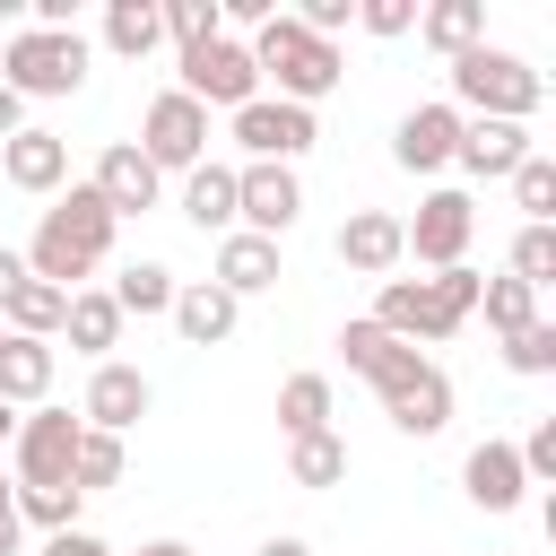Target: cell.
Returning <instances> with one entry per match:
<instances>
[{
    "instance_id": "6da1fadb",
    "label": "cell",
    "mask_w": 556,
    "mask_h": 556,
    "mask_svg": "<svg viewBox=\"0 0 556 556\" xmlns=\"http://www.w3.org/2000/svg\"><path fill=\"white\" fill-rule=\"evenodd\" d=\"M113 208L87 191V182H70V191H52V208L35 217V235H26V278H43V287H61V295H78L96 269H104V252H113Z\"/></svg>"
},
{
    "instance_id": "7a4b0ae2",
    "label": "cell",
    "mask_w": 556,
    "mask_h": 556,
    "mask_svg": "<svg viewBox=\"0 0 556 556\" xmlns=\"http://www.w3.org/2000/svg\"><path fill=\"white\" fill-rule=\"evenodd\" d=\"M539 104H547V78H539L521 52L478 43V52L452 61V113H460V122H530Z\"/></svg>"
},
{
    "instance_id": "3957f363",
    "label": "cell",
    "mask_w": 556,
    "mask_h": 556,
    "mask_svg": "<svg viewBox=\"0 0 556 556\" xmlns=\"http://www.w3.org/2000/svg\"><path fill=\"white\" fill-rule=\"evenodd\" d=\"M252 70H261V78H278V104H304V113L348 78L339 43L304 35V26H295V9H278L269 26H252Z\"/></svg>"
},
{
    "instance_id": "277c9868",
    "label": "cell",
    "mask_w": 556,
    "mask_h": 556,
    "mask_svg": "<svg viewBox=\"0 0 556 556\" xmlns=\"http://www.w3.org/2000/svg\"><path fill=\"white\" fill-rule=\"evenodd\" d=\"M0 87L9 96H78L87 87V43H78V26H17L9 43H0Z\"/></svg>"
},
{
    "instance_id": "5b68a950",
    "label": "cell",
    "mask_w": 556,
    "mask_h": 556,
    "mask_svg": "<svg viewBox=\"0 0 556 556\" xmlns=\"http://www.w3.org/2000/svg\"><path fill=\"white\" fill-rule=\"evenodd\" d=\"M182 96L208 113V104H226V113H243L252 96H261V70H252V43L243 35H208V43H191L182 52Z\"/></svg>"
},
{
    "instance_id": "8992f818",
    "label": "cell",
    "mask_w": 556,
    "mask_h": 556,
    "mask_svg": "<svg viewBox=\"0 0 556 556\" xmlns=\"http://www.w3.org/2000/svg\"><path fill=\"white\" fill-rule=\"evenodd\" d=\"M156 174H191V165H208V113L182 96V87H165L148 113H139V139H130Z\"/></svg>"
},
{
    "instance_id": "52a82bcc",
    "label": "cell",
    "mask_w": 556,
    "mask_h": 556,
    "mask_svg": "<svg viewBox=\"0 0 556 556\" xmlns=\"http://www.w3.org/2000/svg\"><path fill=\"white\" fill-rule=\"evenodd\" d=\"M469 235H478V200L469 191H426L417 217H400V243L417 269H460L469 261Z\"/></svg>"
},
{
    "instance_id": "ba28073f",
    "label": "cell",
    "mask_w": 556,
    "mask_h": 556,
    "mask_svg": "<svg viewBox=\"0 0 556 556\" xmlns=\"http://www.w3.org/2000/svg\"><path fill=\"white\" fill-rule=\"evenodd\" d=\"M78 434H87V426H78L70 408H26L17 434H9V469H17V486H70Z\"/></svg>"
},
{
    "instance_id": "9c48e42d",
    "label": "cell",
    "mask_w": 556,
    "mask_h": 556,
    "mask_svg": "<svg viewBox=\"0 0 556 556\" xmlns=\"http://www.w3.org/2000/svg\"><path fill=\"white\" fill-rule=\"evenodd\" d=\"M313 139H321V122H313L304 104L252 96V104L235 113V148H243V165H295V156H304Z\"/></svg>"
},
{
    "instance_id": "30bf717a",
    "label": "cell",
    "mask_w": 556,
    "mask_h": 556,
    "mask_svg": "<svg viewBox=\"0 0 556 556\" xmlns=\"http://www.w3.org/2000/svg\"><path fill=\"white\" fill-rule=\"evenodd\" d=\"M382 417H391L400 434H417V443L443 434V426H452V374H443L434 356H408V365L382 382Z\"/></svg>"
},
{
    "instance_id": "8fae6325",
    "label": "cell",
    "mask_w": 556,
    "mask_h": 556,
    "mask_svg": "<svg viewBox=\"0 0 556 556\" xmlns=\"http://www.w3.org/2000/svg\"><path fill=\"white\" fill-rule=\"evenodd\" d=\"M304 217V182H295V165H235V226L243 235H287Z\"/></svg>"
},
{
    "instance_id": "7c38bea8",
    "label": "cell",
    "mask_w": 556,
    "mask_h": 556,
    "mask_svg": "<svg viewBox=\"0 0 556 556\" xmlns=\"http://www.w3.org/2000/svg\"><path fill=\"white\" fill-rule=\"evenodd\" d=\"M365 321H374V330H391V339H400V348H417V356L452 339V321H443V304H434V287H426V278H382Z\"/></svg>"
},
{
    "instance_id": "4fadbf2b",
    "label": "cell",
    "mask_w": 556,
    "mask_h": 556,
    "mask_svg": "<svg viewBox=\"0 0 556 556\" xmlns=\"http://www.w3.org/2000/svg\"><path fill=\"white\" fill-rule=\"evenodd\" d=\"M148 374L139 365H122V356H104L96 374H87V391H78V426H96V434H130L139 417H148Z\"/></svg>"
},
{
    "instance_id": "5bb4252c",
    "label": "cell",
    "mask_w": 556,
    "mask_h": 556,
    "mask_svg": "<svg viewBox=\"0 0 556 556\" xmlns=\"http://www.w3.org/2000/svg\"><path fill=\"white\" fill-rule=\"evenodd\" d=\"M452 148H460V113L452 104H408L400 130H391V165L400 174H443Z\"/></svg>"
},
{
    "instance_id": "9a60e30c",
    "label": "cell",
    "mask_w": 556,
    "mask_h": 556,
    "mask_svg": "<svg viewBox=\"0 0 556 556\" xmlns=\"http://www.w3.org/2000/svg\"><path fill=\"white\" fill-rule=\"evenodd\" d=\"M0 174H9V191H26V200H52V191L70 182V139L26 122L17 139H0Z\"/></svg>"
},
{
    "instance_id": "2e32d148",
    "label": "cell",
    "mask_w": 556,
    "mask_h": 556,
    "mask_svg": "<svg viewBox=\"0 0 556 556\" xmlns=\"http://www.w3.org/2000/svg\"><path fill=\"white\" fill-rule=\"evenodd\" d=\"M87 191L113 208V217H139V208H156V191H165V174L130 148V139H113L104 156H96V174H87Z\"/></svg>"
},
{
    "instance_id": "e0dca14e",
    "label": "cell",
    "mask_w": 556,
    "mask_h": 556,
    "mask_svg": "<svg viewBox=\"0 0 556 556\" xmlns=\"http://www.w3.org/2000/svg\"><path fill=\"white\" fill-rule=\"evenodd\" d=\"M521 156H530V122H460V148H452L460 174H478V182H513Z\"/></svg>"
},
{
    "instance_id": "ac0fdd59",
    "label": "cell",
    "mask_w": 556,
    "mask_h": 556,
    "mask_svg": "<svg viewBox=\"0 0 556 556\" xmlns=\"http://www.w3.org/2000/svg\"><path fill=\"white\" fill-rule=\"evenodd\" d=\"M339 261H348L356 278H391V269L408 261V243H400V217H391V208H356V217L339 226Z\"/></svg>"
},
{
    "instance_id": "d6986e66",
    "label": "cell",
    "mask_w": 556,
    "mask_h": 556,
    "mask_svg": "<svg viewBox=\"0 0 556 556\" xmlns=\"http://www.w3.org/2000/svg\"><path fill=\"white\" fill-rule=\"evenodd\" d=\"M165 321L182 330V348H217V339H235L243 304H235L226 287H208V278H182V287H174V313H165Z\"/></svg>"
},
{
    "instance_id": "ffe728a7",
    "label": "cell",
    "mask_w": 556,
    "mask_h": 556,
    "mask_svg": "<svg viewBox=\"0 0 556 556\" xmlns=\"http://www.w3.org/2000/svg\"><path fill=\"white\" fill-rule=\"evenodd\" d=\"M521 486H530V478H521V452H513V443H495V434L460 460V495H469L478 513H513V504H521Z\"/></svg>"
},
{
    "instance_id": "44dd1931",
    "label": "cell",
    "mask_w": 556,
    "mask_h": 556,
    "mask_svg": "<svg viewBox=\"0 0 556 556\" xmlns=\"http://www.w3.org/2000/svg\"><path fill=\"white\" fill-rule=\"evenodd\" d=\"M52 365H61L52 339H17V330H0V408H43Z\"/></svg>"
},
{
    "instance_id": "7402d4cb",
    "label": "cell",
    "mask_w": 556,
    "mask_h": 556,
    "mask_svg": "<svg viewBox=\"0 0 556 556\" xmlns=\"http://www.w3.org/2000/svg\"><path fill=\"white\" fill-rule=\"evenodd\" d=\"M208 287H226L235 304L261 295V287H278V243H269V235H243V226L217 235V269H208Z\"/></svg>"
},
{
    "instance_id": "603a6c76",
    "label": "cell",
    "mask_w": 556,
    "mask_h": 556,
    "mask_svg": "<svg viewBox=\"0 0 556 556\" xmlns=\"http://www.w3.org/2000/svg\"><path fill=\"white\" fill-rule=\"evenodd\" d=\"M61 339H70L78 356H96V365H104V356L122 348V304H113L104 287H78V295H70V313H61Z\"/></svg>"
},
{
    "instance_id": "cb8c5ba5",
    "label": "cell",
    "mask_w": 556,
    "mask_h": 556,
    "mask_svg": "<svg viewBox=\"0 0 556 556\" xmlns=\"http://www.w3.org/2000/svg\"><path fill=\"white\" fill-rule=\"evenodd\" d=\"M182 217L200 235H235V165H191L182 174Z\"/></svg>"
},
{
    "instance_id": "d4e9b609",
    "label": "cell",
    "mask_w": 556,
    "mask_h": 556,
    "mask_svg": "<svg viewBox=\"0 0 556 556\" xmlns=\"http://www.w3.org/2000/svg\"><path fill=\"white\" fill-rule=\"evenodd\" d=\"M417 35H426L443 61H460V52L486 43V9H478V0H434V9H417Z\"/></svg>"
},
{
    "instance_id": "484cf974",
    "label": "cell",
    "mask_w": 556,
    "mask_h": 556,
    "mask_svg": "<svg viewBox=\"0 0 556 556\" xmlns=\"http://www.w3.org/2000/svg\"><path fill=\"white\" fill-rule=\"evenodd\" d=\"M165 43V17H156V0H104V52H122V61H148Z\"/></svg>"
},
{
    "instance_id": "4316f807",
    "label": "cell",
    "mask_w": 556,
    "mask_h": 556,
    "mask_svg": "<svg viewBox=\"0 0 556 556\" xmlns=\"http://www.w3.org/2000/svg\"><path fill=\"white\" fill-rule=\"evenodd\" d=\"M339 356H348V374H365V382L382 391L417 348H400V339H391V330H374V321H348V330H339Z\"/></svg>"
},
{
    "instance_id": "83f0119b",
    "label": "cell",
    "mask_w": 556,
    "mask_h": 556,
    "mask_svg": "<svg viewBox=\"0 0 556 556\" xmlns=\"http://www.w3.org/2000/svg\"><path fill=\"white\" fill-rule=\"evenodd\" d=\"M278 426H287V443L330 434V374H287L278 382Z\"/></svg>"
},
{
    "instance_id": "f1b7e54d",
    "label": "cell",
    "mask_w": 556,
    "mask_h": 556,
    "mask_svg": "<svg viewBox=\"0 0 556 556\" xmlns=\"http://www.w3.org/2000/svg\"><path fill=\"white\" fill-rule=\"evenodd\" d=\"M174 287H182V278H174L165 261H130V269H122V278H113L104 295L122 304V321H130V313L148 321V313H174Z\"/></svg>"
},
{
    "instance_id": "f546056e",
    "label": "cell",
    "mask_w": 556,
    "mask_h": 556,
    "mask_svg": "<svg viewBox=\"0 0 556 556\" xmlns=\"http://www.w3.org/2000/svg\"><path fill=\"white\" fill-rule=\"evenodd\" d=\"M61 313H70V295H61V287H43V278H17V287H9V304H0V321H9L17 339H52V330H61Z\"/></svg>"
},
{
    "instance_id": "4dcf8cb0",
    "label": "cell",
    "mask_w": 556,
    "mask_h": 556,
    "mask_svg": "<svg viewBox=\"0 0 556 556\" xmlns=\"http://www.w3.org/2000/svg\"><path fill=\"white\" fill-rule=\"evenodd\" d=\"M478 313H486L495 339H513V330L539 321V287H521V278H478Z\"/></svg>"
},
{
    "instance_id": "1f68e13d",
    "label": "cell",
    "mask_w": 556,
    "mask_h": 556,
    "mask_svg": "<svg viewBox=\"0 0 556 556\" xmlns=\"http://www.w3.org/2000/svg\"><path fill=\"white\" fill-rule=\"evenodd\" d=\"M122 469H130V452H122V434H78V460H70V486L78 495H104V486H122Z\"/></svg>"
},
{
    "instance_id": "d6a6232c",
    "label": "cell",
    "mask_w": 556,
    "mask_h": 556,
    "mask_svg": "<svg viewBox=\"0 0 556 556\" xmlns=\"http://www.w3.org/2000/svg\"><path fill=\"white\" fill-rule=\"evenodd\" d=\"M287 478H295V486H339V478H348V443H339V434L287 443Z\"/></svg>"
},
{
    "instance_id": "836d02e7",
    "label": "cell",
    "mask_w": 556,
    "mask_h": 556,
    "mask_svg": "<svg viewBox=\"0 0 556 556\" xmlns=\"http://www.w3.org/2000/svg\"><path fill=\"white\" fill-rule=\"evenodd\" d=\"M156 17H165V43H174V52H191V43H208V35H226V17H217V0H156Z\"/></svg>"
},
{
    "instance_id": "e575fe53",
    "label": "cell",
    "mask_w": 556,
    "mask_h": 556,
    "mask_svg": "<svg viewBox=\"0 0 556 556\" xmlns=\"http://www.w3.org/2000/svg\"><path fill=\"white\" fill-rule=\"evenodd\" d=\"M78 504H87L78 486H17V521H35L43 539L52 530H78Z\"/></svg>"
},
{
    "instance_id": "d590c367",
    "label": "cell",
    "mask_w": 556,
    "mask_h": 556,
    "mask_svg": "<svg viewBox=\"0 0 556 556\" xmlns=\"http://www.w3.org/2000/svg\"><path fill=\"white\" fill-rule=\"evenodd\" d=\"M513 200H521V217H530V226H547V217H556V165H547L539 148L513 165Z\"/></svg>"
},
{
    "instance_id": "8d00e7d4",
    "label": "cell",
    "mask_w": 556,
    "mask_h": 556,
    "mask_svg": "<svg viewBox=\"0 0 556 556\" xmlns=\"http://www.w3.org/2000/svg\"><path fill=\"white\" fill-rule=\"evenodd\" d=\"M513 278L521 287H547L556 278V226H521L513 235Z\"/></svg>"
},
{
    "instance_id": "74e56055",
    "label": "cell",
    "mask_w": 556,
    "mask_h": 556,
    "mask_svg": "<svg viewBox=\"0 0 556 556\" xmlns=\"http://www.w3.org/2000/svg\"><path fill=\"white\" fill-rule=\"evenodd\" d=\"M504 365H513V374H556V321L539 313L530 330H513V339H504Z\"/></svg>"
},
{
    "instance_id": "f35d334b",
    "label": "cell",
    "mask_w": 556,
    "mask_h": 556,
    "mask_svg": "<svg viewBox=\"0 0 556 556\" xmlns=\"http://www.w3.org/2000/svg\"><path fill=\"white\" fill-rule=\"evenodd\" d=\"M426 287H434V304H443V321H452V330L478 313V269H469V261H460V269H434Z\"/></svg>"
},
{
    "instance_id": "ab89813d",
    "label": "cell",
    "mask_w": 556,
    "mask_h": 556,
    "mask_svg": "<svg viewBox=\"0 0 556 556\" xmlns=\"http://www.w3.org/2000/svg\"><path fill=\"white\" fill-rule=\"evenodd\" d=\"M513 452H521V478H530V486H547V478H556V417H539Z\"/></svg>"
},
{
    "instance_id": "60d3db41",
    "label": "cell",
    "mask_w": 556,
    "mask_h": 556,
    "mask_svg": "<svg viewBox=\"0 0 556 556\" xmlns=\"http://www.w3.org/2000/svg\"><path fill=\"white\" fill-rule=\"evenodd\" d=\"M356 26L391 43V35H408V26H417V0H356Z\"/></svg>"
},
{
    "instance_id": "b9f144b4",
    "label": "cell",
    "mask_w": 556,
    "mask_h": 556,
    "mask_svg": "<svg viewBox=\"0 0 556 556\" xmlns=\"http://www.w3.org/2000/svg\"><path fill=\"white\" fill-rule=\"evenodd\" d=\"M35 556H113V547H104L96 530H52V539H43Z\"/></svg>"
},
{
    "instance_id": "7bdbcfd3",
    "label": "cell",
    "mask_w": 556,
    "mask_h": 556,
    "mask_svg": "<svg viewBox=\"0 0 556 556\" xmlns=\"http://www.w3.org/2000/svg\"><path fill=\"white\" fill-rule=\"evenodd\" d=\"M17 130H26V96H9V87H0V139H17Z\"/></svg>"
},
{
    "instance_id": "ee69618b",
    "label": "cell",
    "mask_w": 556,
    "mask_h": 556,
    "mask_svg": "<svg viewBox=\"0 0 556 556\" xmlns=\"http://www.w3.org/2000/svg\"><path fill=\"white\" fill-rule=\"evenodd\" d=\"M0 556H26V521L17 513H0Z\"/></svg>"
},
{
    "instance_id": "f6af8a7d",
    "label": "cell",
    "mask_w": 556,
    "mask_h": 556,
    "mask_svg": "<svg viewBox=\"0 0 556 556\" xmlns=\"http://www.w3.org/2000/svg\"><path fill=\"white\" fill-rule=\"evenodd\" d=\"M261 556H313V539H295V530H278V539H261Z\"/></svg>"
},
{
    "instance_id": "bcb514c9",
    "label": "cell",
    "mask_w": 556,
    "mask_h": 556,
    "mask_svg": "<svg viewBox=\"0 0 556 556\" xmlns=\"http://www.w3.org/2000/svg\"><path fill=\"white\" fill-rule=\"evenodd\" d=\"M17 278H26V261H17L9 243H0V304H9V287H17Z\"/></svg>"
},
{
    "instance_id": "7dc6e473",
    "label": "cell",
    "mask_w": 556,
    "mask_h": 556,
    "mask_svg": "<svg viewBox=\"0 0 556 556\" xmlns=\"http://www.w3.org/2000/svg\"><path fill=\"white\" fill-rule=\"evenodd\" d=\"M130 556H200L191 539H148V547H130Z\"/></svg>"
},
{
    "instance_id": "c3c4849f",
    "label": "cell",
    "mask_w": 556,
    "mask_h": 556,
    "mask_svg": "<svg viewBox=\"0 0 556 556\" xmlns=\"http://www.w3.org/2000/svg\"><path fill=\"white\" fill-rule=\"evenodd\" d=\"M0 513H17V478H0Z\"/></svg>"
},
{
    "instance_id": "681fc988",
    "label": "cell",
    "mask_w": 556,
    "mask_h": 556,
    "mask_svg": "<svg viewBox=\"0 0 556 556\" xmlns=\"http://www.w3.org/2000/svg\"><path fill=\"white\" fill-rule=\"evenodd\" d=\"M9 434H17V408H0V452H9Z\"/></svg>"
}]
</instances>
